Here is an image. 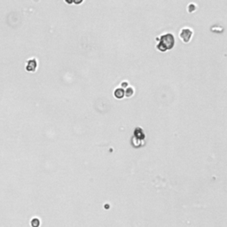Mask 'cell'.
<instances>
[{
  "label": "cell",
  "mask_w": 227,
  "mask_h": 227,
  "mask_svg": "<svg viewBox=\"0 0 227 227\" xmlns=\"http://www.w3.org/2000/svg\"><path fill=\"white\" fill-rule=\"evenodd\" d=\"M175 45L174 35L172 34H164L160 37V42L157 45V49L161 52H166L172 49Z\"/></svg>",
  "instance_id": "1"
},
{
  "label": "cell",
  "mask_w": 227,
  "mask_h": 227,
  "mask_svg": "<svg viewBox=\"0 0 227 227\" xmlns=\"http://www.w3.org/2000/svg\"><path fill=\"white\" fill-rule=\"evenodd\" d=\"M179 36H180V38L183 40L184 43H189L192 36V30L190 29H187V28H185V29L181 30Z\"/></svg>",
  "instance_id": "2"
},
{
  "label": "cell",
  "mask_w": 227,
  "mask_h": 227,
  "mask_svg": "<svg viewBox=\"0 0 227 227\" xmlns=\"http://www.w3.org/2000/svg\"><path fill=\"white\" fill-rule=\"evenodd\" d=\"M37 69V60L35 59H30L26 65V70L28 72H35Z\"/></svg>",
  "instance_id": "3"
},
{
  "label": "cell",
  "mask_w": 227,
  "mask_h": 227,
  "mask_svg": "<svg viewBox=\"0 0 227 227\" xmlns=\"http://www.w3.org/2000/svg\"><path fill=\"white\" fill-rule=\"evenodd\" d=\"M124 96V91L122 89H117L115 91V97L117 99H122Z\"/></svg>",
  "instance_id": "4"
},
{
  "label": "cell",
  "mask_w": 227,
  "mask_h": 227,
  "mask_svg": "<svg viewBox=\"0 0 227 227\" xmlns=\"http://www.w3.org/2000/svg\"><path fill=\"white\" fill-rule=\"evenodd\" d=\"M125 92H126L125 94H126V96H127V97H130V96H132V95H133V88L129 87Z\"/></svg>",
  "instance_id": "5"
},
{
  "label": "cell",
  "mask_w": 227,
  "mask_h": 227,
  "mask_svg": "<svg viewBox=\"0 0 227 227\" xmlns=\"http://www.w3.org/2000/svg\"><path fill=\"white\" fill-rule=\"evenodd\" d=\"M32 225L33 227H37L39 225V221H38V219H33V221H32Z\"/></svg>",
  "instance_id": "6"
},
{
  "label": "cell",
  "mask_w": 227,
  "mask_h": 227,
  "mask_svg": "<svg viewBox=\"0 0 227 227\" xmlns=\"http://www.w3.org/2000/svg\"><path fill=\"white\" fill-rule=\"evenodd\" d=\"M127 84H128L127 83H122V87H127Z\"/></svg>",
  "instance_id": "7"
}]
</instances>
